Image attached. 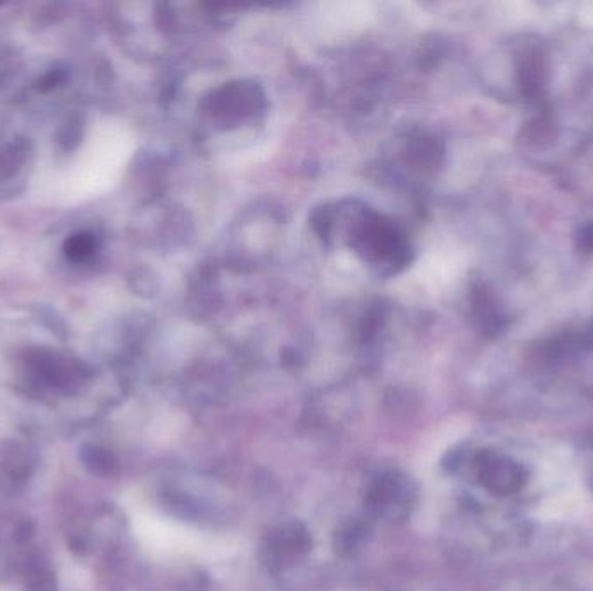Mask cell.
<instances>
[{"label": "cell", "mask_w": 593, "mask_h": 591, "mask_svg": "<svg viewBox=\"0 0 593 591\" xmlns=\"http://www.w3.org/2000/svg\"><path fill=\"white\" fill-rule=\"evenodd\" d=\"M475 462L481 482L497 495L515 493L526 484V468L493 451H481Z\"/></svg>", "instance_id": "6da1fadb"}, {"label": "cell", "mask_w": 593, "mask_h": 591, "mask_svg": "<svg viewBox=\"0 0 593 591\" xmlns=\"http://www.w3.org/2000/svg\"><path fill=\"white\" fill-rule=\"evenodd\" d=\"M411 495L413 491L409 489L406 479L396 475H383L372 486L367 497V505L375 515H387L391 519H396L405 515Z\"/></svg>", "instance_id": "7a4b0ae2"}, {"label": "cell", "mask_w": 593, "mask_h": 591, "mask_svg": "<svg viewBox=\"0 0 593 591\" xmlns=\"http://www.w3.org/2000/svg\"><path fill=\"white\" fill-rule=\"evenodd\" d=\"M311 536L299 522L281 526L280 529L271 532L268 539V550H271L278 557H299L308 554Z\"/></svg>", "instance_id": "3957f363"}, {"label": "cell", "mask_w": 593, "mask_h": 591, "mask_svg": "<svg viewBox=\"0 0 593 591\" xmlns=\"http://www.w3.org/2000/svg\"><path fill=\"white\" fill-rule=\"evenodd\" d=\"M367 532V529L359 524H352L349 528L337 532L335 536V546L341 554H350L363 539V534Z\"/></svg>", "instance_id": "277c9868"}, {"label": "cell", "mask_w": 593, "mask_h": 591, "mask_svg": "<svg viewBox=\"0 0 593 591\" xmlns=\"http://www.w3.org/2000/svg\"><path fill=\"white\" fill-rule=\"evenodd\" d=\"M64 249H66V255L71 260H84L93 253L95 249V242L89 234H77L68 240Z\"/></svg>", "instance_id": "5b68a950"}, {"label": "cell", "mask_w": 593, "mask_h": 591, "mask_svg": "<svg viewBox=\"0 0 593 591\" xmlns=\"http://www.w3.org/2000/svg\"><path fill=\"white\" fill-rule=\"evenodd\" d=\"M460 464H462V453L460 451H449L448 456L444 458V468L449 470V472L458 468Z\"/></svg>", "instance_id": "8992f818"}, {"label": "cell", "mask_w": 593, "mask_h": 591, "mask_svg": "<svg viewBox=\"0 0 593 591\" xmlns=\"http://www.w3.org/2000/svg\"><path fill=\"white\" fill-rule=\"evenodd\" d=\"M580 243H581L583 249L593 250V226L587 227V229H583L581 238H580Z\"/></svg>", "instance_id": "52a82bcc"}]
</instances>
